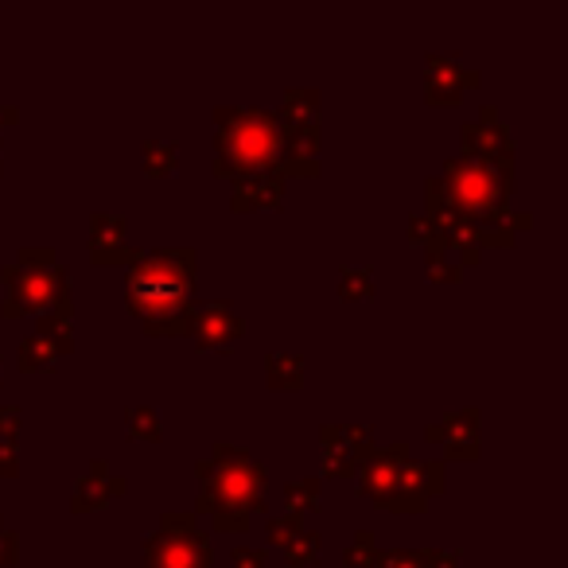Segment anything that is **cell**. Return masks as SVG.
<instances>
[{"label":"cell","mask_w":568,"mask_h":568,"mask_svg":"<svg viewBox=\"0 0 568 568\" xmlns=\"http://www.w3.org/2000/svg\"><path fill=\"white\" fill-rule=\"evenodd\" d=\"M198 253L191 246L137 250L125 273V304L152 339H188V316L195 308Z\"/></svg>","instance_id":"1"},{"label":"cell","mask_w":568,"mask_h":568,"mask_svg":"<svg viewBox=\"0 0 568 568\" xmlns=\"http://www.w3.org/2000/svg\"><path fill=\"white\" fill-rule=\"evenodd\" d=\"M195 518L207 514L211 525L223 534H246L253 514H265L269 472L238 444L215 440L207 456L195 464Z\"/></svg>","instance_id":"2"},{"label":"cell","mask_w":568,"mask_h":568,"mask_svg":"<svg viewBox=\"0 0 568 568\" xmlns=\"http://www.w3.org/2000/svg\"><path fill=\"white\" fill-rule=\"evenodd\" d=\"M444 487H448L444 459H424L421 464V459L409 456L405 440L378 448L359 467V491L389 514H424L429 499L444 495Z\"/></svg>","instance_id":"3"},{"label":"cell","mask_w":568,"mask_h":568,"mask_svg":"<svg viewBox=\"0 0 568 568\" xmlns=\"http://www.w3.org/2000/svg\"><path fill=\"white\" fill-rule=\"evenodd\" d=\"M440 183H444V195H448V203L459 211V218L479 234L482 250H487V246H510V241H514V230H510L514 180L499 175L495 168L479 164L475 156L459 152L444 164Z\"/></svg>","instance_id":"4"},{"label":"cell","mask_w":568,"mask_h":568,"mask_svg":"<svg viewBox=\"0 0 568 568\" xmlns=\"http://www.w3.org/2000/svg\"><path fill=\"white\" fill-rule=\"evenodd\" d=\"M215 164L211 172L238 180L281 164V117L265 105H215Z\"/></svg>","instance_id":"5"},{"label":"cell","mask_w":568,"mask_h":568,"mask_svg":"<svg viewBox=\"0 0 568 568\" xmlns=\"http://www.w3.org/2000/svg\"><path fill=\"white\" fill-rule=\"evenodd\" d=\"M140 568H215L211 534L191 510H164L160 530L140 549Z\"/></svg>","instance_id":"6"},{"label":"cell","mask_w":568,"mask_h":568,"mask_svg":"<svg viewBox=\"0 0 568 568\" xmlns=\"http://www.w3.org/2000/svg\"><path fill=\"white\" fill-rule=\"evenodd\" d=\"M67 265H52V269H27V265H4L0 269V281H4V300H0V316L4 319H24V316H44L55 300V288H59Z\"/></svg>","instance_id":"7"},{"label":"cell","mask_w":568,"mask_h":568,"mask_svg":"<svg viewBox=\"0 0 568 568\" xmlns=\"http://www.w3.org/2000/svg\"><path fill=\"white\" fill-rule=\"evenodd\" d=\"M459 145H464V156H475L479 164L495 168L499 175L514 180V140H510L507 121H502L499 105H479L475 121H464L459 129Z\"/></svg>","instance_id":"8"},{"label":"cell","mask_w":568,"mask_h":568,"mask_svg":"<svg viewBox=\"0 0 568 568\" xmlns=\"http://www.w3.org/2000/svg\"><path fill=\"white\" fill-rule=\"evenodd\" d=\"M378 452L371 424H319V456L328 479H351Z\"/></svg>","instance_id":"9"},{"label":"cell","mask_w":568,"mask_h":568,"mask_svg":"<svg viewBox=\"0 0 568 568\" xmlns=\"http://www.w3.org/2000/svg\"><path fill=\"white\" fill-rule=\"evenodd\" d=\"M246 336V319L226 300H203L188 316V339H195L198 351H223L230 354L234 343Z\"/></svg>","instance_id":"10"},{"label":"cell","mask_w":568,"mask_h":568,"mask_svg":"<svg viewBox=\"0 0 568 568\" xmlns=\"http://www.w3.org/2000/svg\"><path fill=\"white\" fill-rule=\"evenodd\" d=\"M482 75L472 67H464L459 55H424V98L432 105H459L472 90H479Z\"/></svg>","instance_id":"11"},{"label":"cell","mask_w":568,"mask_h":568,"mask_svg":"<svg viewBox=\"0 0 568 568\" xmlns=\"http://www.w3.org/2000/svg\"><path fill=\"white\" fill-rule=\"evenodd\" d=\"M75 351V323H67V319H55V316H39L35 319V331L20 343L16 351V362L20 371H44V366H52V362H59L63 354Z\"/></svg>","instance_id":"12"},{"label":"cell","mask_w":568,"mask_h":568,"mask_svg":"<svg viewBox=\"0 0 568 568\" xmlns=\"http://www.w3.org/2000/svg\"><path fill=\"white\" fill-rule=\"evenodd\" d=\"M479 424H482V413L479 409H459V413L444 417V421H432L424 424V440L444 448L448 459H479L482 444H479Z\"/></svg>","instance_id":"13"},{"label":"cell","mask_w":568,"mask_h":568,"mask_svg":"<svg viewBox=\"0 0 568 568\" xmlns=\"http://www.w3.org/2000/svg\"><path fill=\"white\" fill-rule=\"evenodd\" d=\"M323 148V129L319 125H281V172L296 175V180H316L323 172L319 160Z\"/></svg>","instance_id":"14"},{"label":"cell","mask_w":568,"mask_h":568,"mask_svg":"<svg viewBox=\"0 0 568 568\" xmlns=\"http://www.w3.org/2000/svg\"><path fill=\"white\" fill-rule=\"evenodd\" d=\"M129 223L113 211H94L90 215V261L94 265H129L137 258V246H129Z\"/></svg>","instance_id":"15"},{"label":"cell","mask_w":568,"mask_h":568,"mask_svg":"<svg viewBox=\"0 0 568 568\" xmlns=\"http://www.w3.org/2000/svg\"><path fill=\"white\" fill-rule=\"evenodd\" d=\"M230 183V211L234 215H250V211H276L284 203V183L288 175L281 168H269V172H250L238 175Z\"/></svg>","instance_id":"16"},{"label":"cell","mask_w":568,"mask_h":568,"mask_svg":"<svg viewBox=\"0 0 568 568\" xmlns=\"http://www.w3.org/2000/svg\"><path fill=\"white\" fill-rule=\"evenodd\" d=\"M125 491H129V482L113 475L105 459H90L87 475H78L75 491H70V514H94V510L110 507Z\"/></svg>","instance_id":"17"},{"label":"cell","mask_w":568,"mask_h":568,"mask_svg":"<svg viewBox=\"0 0 568 568\" xmlns=\"http://www.w3.org/2000/svg\"><path fill=\"white\" fill-rule=\"evenodd\" d=\"M276 117H281V125H319V117H323V94L311 87L284 90V102Z\"/></svg>","instance_id":"18"},{"label":"cell","mask_w":568,"mask_h":568,"mask_svg":"<svg viewBox=\"0 0 568 568\" xmlns=\"http://www.w3.org/2000/svg\"><path fill=\"white\" fill-rule=\"evenodd\" d=\"M265 382L276 394H296L304 389V354L288 351H269L265 354Z\"/></svg>","instance_id":"19"},{"label":"cell","mask_w":568,"mask_h":568,"mask_svg":"<svg viewBox=\"0 0 568 568\" xmlns=\"http://www.w3.org/2000/svg\"><path fill=\"white\" fill-rule=\"evenodd\" d=\"M20 405H0V479L20 475Z\"/></svg>","instance_id":"20"},{"label":"cell","mask_w":568,"mask_h":568,"mask_svg":"<svg viewBox=\"0 0 568 568\" xmlns=\"http://www.w3.org/2000/svg\"><path fill=\"white\" fill-rule=\"evenodd\" d=\"M323 507V482L316 475H304V479L284 482V510L288 514H311V510Z\"/></svg>","instance_id":"21"},{"label":"cell","mask_w":568,"mask_h":568,"mask_svg":"<svg viewBox=\"0 0 568 568\" xmlns=\"http://www.w3.org/2000/svg\"><path fill=\"white\" fill-rule=\"evenodd\" d=\"M140 156H145V175L152 180H164L180 168V145L175 140H160V137H148L140 145Z\"/></svg>","instance_id":"22"},{"label":"cell","mask_w":568,"mask_h":568,"mask_svg":"<svg viewBox=\"0 0 568 568\" xmlns=\"http://www.w3.org/2000/svg\"><path fill=\"white\" fill-rule=\"evenodd\" d=\"M421 250H424V273H429V281H436V284H456V281H464V265H459V261L452 258V253L444 250V246H440L436 238L424 241Z\"/></svg>","instance_id":"23"},{"label":"cell","mask_w":568,"mask_h":568,"mask_svg":"<svg viewBox=\"0 0 568 568\" xmlns=\"http://www.w3.org/2000/svg\"><path fill=\"white\" fill-rule=\"evenodd\" d=\"M284 549V560L293 568H308L319 560V553H323V537H319V530H308V525H300L288 542L281 545Z\"/></svg>","instance_id":"24"},{"label":"cell","mask_w":568,"mask_h":568,"mask_svg":"<svg viewBox=\"0 0 568 568\" xmlns=\"http://www.w3.org/2000/svg\"><path fill=\"white\" fill-rule=\"evenodd\" d=\"M125 432H129V440H145V444L164 440V424H160V413L152 405H129L125 409Z\"/></svg>","instance_id":"25"},{"label":"cell","mask_w":568,"mask_h":568,"mask_svg":"<svg viewBox=\"0 0 568 568\" xmlns=\"http://www.w3.org/2000/svg\"><path fill=\"white\" fill-rule=\"evenodd\" d=\"M374 265H339V296L343 300H362L374 296Z\"/></svg>","instance_id":"26"},{"label":"cell","mask_w":568,"mask_h":568,"mask_svg":"<svg viewBox=\"0 0 568 568\" xmlns=\"http://www.w3.org/2000/svg\"><path fill=\"white\" fill-rule=\"evenodd\" d=\"M374 557H378V537H374L371 530H359V534L351 537V545H347L343 565L347 568H374Z\"/></svg>","instance_id":"27"},{"label":"cell","mask_w":568,"mask_h":568,"mask_svg":"<svg viewBox=\"0 0 568 568\" xmlns=\"http://www.w3.org/2000/svg\"><path fill=\"white\" fill-rule=\"evenodd\" d=\"M374 568H429L424 549H378Z\"/></svg>","instance_id":"28"},{"label":"cell","mask_w":568,"mask_h":568,"mask_svg":"<svg viewBox=\"0 0 568 568\" xmlns=\"http://www.w3.org/2000/svg\"><path fill=\"white\" fill-rule=\"evenodd\" d=\"M300 525H304V518H296V514H288V510H284V514L269 518L265 534H269V542H273V545H284L288 537L296 534V530H300Z\"/></svg>","instance_id":"29"},{"label":"cell","mask_w":568,"mask_h":568,"mask_svg":"<svg viewBox=\"0 0 568 568\" xmlns=\"http://www.w3.org/2000/svg\"><path fill=\"white\" fill-rule=\"evenodd\" d=\"M20 565V537L16 530H9L4 514H0V568H12Z\"/></svg>","instance_id":"30"},{"label":"cell","mask_w":568,"mask_h":568,"mask_svg":"<svg viewBox=\"0 0 568 568\" xmlns=\"http://www.w3.org/2000/svg\"><path fill=\"white\" fill-rule=\"evenodd\" d=\"M16 265H27V269H52V265H59V261H55V250H52V246H24V250L16 253Z\"/></svg>","instance_id":"31"},{"label":"cell","mask_w":568,"mask_h":568,"mask_svg":"<svg viewBox=\"0 0 568 568\" xmlns=\"http://www.w3.org/2000/svg\"><path fill=\"white\" fill-rule=\"evenodd\" d=\"M230 560H234L230 568H269L265 549H253V545H238V549L230 553Z\"/></svg>","instance_id":"32"},{"label":"cell","mask_w":568,"mask_h":568,"mask_svg":"<svg viewBox=\"0 0 568 568\" xmlns=\"http://www.w3.org/2000/svg\"><path fill=\"white\" fill-rule=\"evenodd\" d=\"M459 557H464L459 549H424L429 568H459Z\"/></svg>","instance_id":"33"},{"label":"cell","mask_w":568,"mask_h":568,"mask_svg":"<svg viewBox=\"0 0 568 568\" xmlns=\"http://www.w3.org/2000/svg\"><path fill=\"white\" fill-rule=\"evenodd\" d=\"M530 226H534V215H530V211H514V215H510V230H530Z\"/></svg>","instance_id":"34"},{"label":"cell","mask_w":568,"mask_h":568,"mask_svg":"<svg viewBox=\"0 0 568 568\" xmlns=\"http://www.w3.org/2000/svg\"><path fill=\"white\" fill-rule=\"evenodd\" d=\"M12 121H20L16 105H0V129H4V125H12Z\"/></svg>","instance_id":"35"},{"label":"cell","mask_w":568,"mask_h":568,"mask_svg":"<svg viewBox=\"0 0 568 568\" xmlns=\"http://www.w3.org/2000/svg\"><path fill=\"white\" fill-rule=\"evenodd\" d=\"M0 172H4V164H0Z\"/></svg>","instance_id":"36"}]
</instances>
